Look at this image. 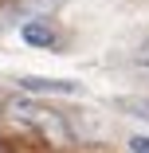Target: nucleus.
Here are the masks:
<instances>
[{
	"label": "nucleus",
	"mask_w": 149,
	"mask_h": 153,
	"mask_svg": "<svg viewBox=\"0 0 149 153\" xmlns=\"http://www.w3.org/2000/svg\"><path fill=\"white\" fill-rule=\"evenodd\" d=\"M32 130H36V134H43V137H51V141H59V145H71V141H75V130H71V122H67L63 114H59V110H51L47 102H36Z\"/></svg>",
	"instance_id": "nucleus-1"
},
{
	"label": "nucleus",
	"mask_w": 149,
	"mask_h": 153,
	"mask_svg": "<svg viewBox=\"0 0 149 153\" xmlns=\"http://www.w3.org/2000/svg\"><path fill=\"white\" fill-rule=\"evenodd\" d=\"M20 90H32V94H79V82L71 79H36V75H24Z\"/></svg>",
	"instance_id": "nucleus-2"
},
{
	"label": "nucleus",
	"mask_w": 149,
	"mask_h": 153,
	"mask_svg": "<svg viewBox=\"0 0 149 153\" xmlns=\"http://www.w3.org/2000/svg\"><path fill=\"white\" fill-rule=\"evenodd\" d=\"M27 43H32V47H51L55 43V32H51V27L47 24H39V20H32V24H24V32H20Z\"/></svg>",
	"instance_id": "nucleus-3"
},
{
	"label": "nucleus",
	"mask_w": 149,
	"mask_h": 153,
	"mask_svg": "<svg viewBox=\"0 0 149 153\" xmlns=\"http://www.w3.org/2000/svg\"><path fill=\"white\" fill-rule=\"evenodd\" d=\"M130 149H133V153H149V137H141V134L130 137Z\"/></svg>",
	"instance_id": "nucleus-4"
},
{
	"label": "nucleus",
	"mask_w": 149,
	"mask_h": 153,
	"mask_svg": "<svg viewBox=\"0 0 149 153\" xmlns=\"http://www.w3.org/2000/svg\"><path fill=\"white\" fill-rule=\"evenodd\" d=\"M141 55H145V67H149V47H145V51H141Z\"/></svg>",
	"instance_id": "nucleus-5"
}]
</instances>
